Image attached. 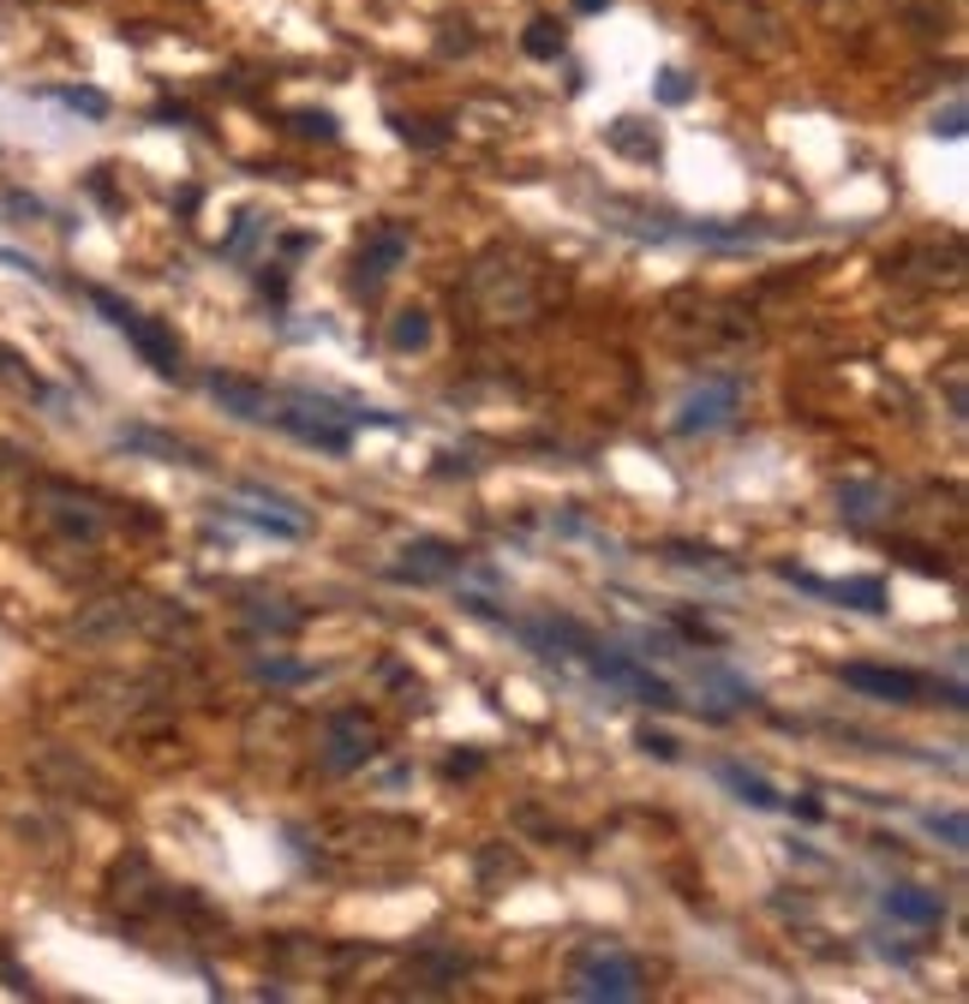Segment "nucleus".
Here are the masks:
<instances>
[{
  "instance_id": "f257e3e1",
  "label": "nucleus",
  "mask_w": 969,
  "mask_h": 1004,
  "mask_svg": "<svg viewBox=\"0 0 969 1004\" xmlns=\"http://www.w3.org/2000/svg\"><path fill=\"white\" fill-rule=\"evenodd\" d=\"M90 299H97V311H102L108 324H115V329L126 335V341L138 347V354H145V365H150L156 377H174V371H180V341H174V335H168L162 324H145V317L126 306V299H115L108 287H90Z\"/></svg>"
},
{
  "instance_id": "f03ea898",
  "label": "nucleus",
  "mask_w": 969,
  "mask_h": 1004,
  "mask_svg": "<svg viewBox=\"0 0 969 1004\" xmlns=\"http://www.w3.org/2000/svg\"><path fill=\"white\" fill-rule=\"evenodd\" d=\"M575 993L581 998L629 1004V998H641V968H634L623 951H586L581 968H575Z\"/></svg>"
},
{
  "instance_id": "7ed1b4c3",
  "label": "nucleus",
  "mask_w": 969,
  "mask_h": 1004,
  "mask_svg": "<svg viewBox=\"0 0 969 1004\" xmlns=\"http://www.w3.org/2000/svg\"><path fill=\"white\" fill-rule=\"evenodd\" d=\"M838 676L850 682V688H862L873 699H892V706H916L921 694H928V682L916 676V669H886V664H844Z\"/></svg>"
},
{
  "instance_id": "20e7f679",
  "label": "nucleus",
  "mask_w": 969,
  "mask_h": 1004,
  "mask_svg": "<svg viewBox=\"0 0 969 1004\" xmlns=\"http://www.w3.org/2000/svg\"><path fill=\"white\" fill-rule=\"evenodd\" d=\"M730 412H736V382H706L701 395H689V401H682L676 430H682V437H694V430H719Z\"/></svg>"
},
{
  "instance_id": "39448f33",
  "label": "nucleus",
  "mask_w": 969,
  "mask_h": 1004,
  "mask_svg": "<svg viewBox=\"0 0 969 1004\" xmlns=\"http://www.w3.org/2000/svg\"><path fill=\"white\" fill-rule=\"evenodd\" d=\"M402 258H407V233L402 228H377L372 239H365V251H359V287L372 294L384 276L402 269Z\"/></svg>"
},
{
  "instance_id": "423d86ee",
  "label": "nucleus",
  "mask_w": 969,
  "mask_h": 1004,
  "mask_svg": "<svg viewBox=\"0 0 969 1004\" xmlns=\"http://www.w3.org/2000/svg\"><path fill=\"white\" fill-rule=\"evenodd\" d=\"M886 915L910 921V927H940L946 903L933 897V891H921V885H892V891H886Z\"/></svg>"
},
{
  "instance_id": "0eeeda50",
  "label": "nucleus",
  "mask_w": 969,
  "mask_h": 1004,
  "mask_svg": "<svg viewBox=\"0 0 969 1004\" xmlns=\"http://www.w3.org/2000/svg\"><path fill=\"white\" fill-rule=\"evenodd\" d=\"M402 556H413V563H395V580H437V574H449L461 563L455 545H437V538H425V545H407Z\"/></svg>"
},
{
  "instance_id": "6e6552de",
  "label": "nucleus",
  "mask_w": 969,
  "mask_h": 1004,
  "mask_svg": "<svg viewBox=\"0 0 969 1004\" xmlns=\"http://www.w3.org/2000/svg\"><path fill=\"white\" fill-rule=\"evenodd\" d=\"M719 784L736 795V802H749V807H760V813H772V807H784V795H778L760 772H749V765H736V759H724L719 765Z\"/></svg>"
},
{
  "instance_id": "1a4fd4ad",
  "label": "nucleus",
  "mask_w": 969,
  "mask_h": 1004,
  "mask_svg": "<svg viewBox=\"0 0 969 1004\" xmlns=\"http://www.w3.org/2000/svg\"><path fill=\"white\" fill-rule=\"evenodd\" d=\"M210 395L234 412V419H269V412H276L258 382H240V377H210Z\"/></svg>"
},
{
  "instance_id": "9d476101",
  "label": "nucleus",
  "mask_w": 969,
  "mask_h": 1004,
  "mask_svg": "<svg viewBox=\"0 0 969 1004\" xmlns=\"http://www.w3.org/2000/svg\"><path fill=\"white\" fill-rule=\"evenodd\" d=\"M329 736H336V747H329V765L336 772H347V765L372 759V729H359V717H336L329 724Z\"/></svg>"
},
{
  "instance_id": "9b49d317",
  "label": "nucleus",
  "mask_w": 969,
  "mask_h": 1004,
  "mask_svg": "<svg viewBox=\"0 0 969 1004\" xmlns=\"http://www.w3.org/2000/svg\"><path fill=\"white\" fill-rule=\"evenodd\" d=\"M389 341L402 347V354H413V347H425L432 341V317H425L419 306H407L402 317H395V329H389Z\"/></svg>"
},
{
  "instance_id": "f8f14e48",
  "label": "nucleus",
  "mask_w": 969,
  "mask_h": 1004,
  "mask_svg": "<svg viewBox=\"0 0 969 1004\" xmlns=\"http://www.w3.org/2000/svg\"><path fill=\"white\" fill-rule=\"evenodd\" d=\"M527 54L533 60H557L563 54V24L557 19H533L527 24Z\"/></svg>"
},
{
  "instance_id": "ddd939ff",
  "label": "nucleus",
  "mask_w": 969,
  "mask_h": 1004,
  "mask_svg": "<svg viewBox=\"0 0 969 1004\" xmlns=\"http://www.w3.org/2000/svg\"><path fill=\"white\" fill-rule=\"evenodd\" d=\"M55 96H60L67 108H78V115H90V120L108 115V96H102V90H55Z\"/></svg>"
},
{
  "instance_id": "4468645a",
  "label": "nucleus",
  "mask_w": 969,
  "mask_h": 1004,
  "mask_svg": "<svg viewBox=\"0 0 969 1004\" xmlns=\"http://www.w3.org/2000/svg\"><path fill=\"white\" fill-rule=\"evenodd\" d=\"M264 682H312V664H288V658H264L258 664Z\"/></svg>"
},
{
  "instance_id": "2eb2a0df",
  "label": "nucleus",
  "mask_w": 969,
  "mask_h": 1004,
  "mask_svg": "<svg viewBox=\"0 0 969 1004\" xmlns=\"http://www.w3.org/2000/svg\"><path fill=\"white\" fill-rule=\"evenodd\" d=\"M689 96H694V85H689V78H682L676 67H671V72H659V102L682 108V102H689Z\"/></svg>"
},
{
  "instance_id": "dca6fc26",
  "label": "nucleus",
  "mask_w": 969,
  "mask_h": 1004,
  "mask_svg": "<svg viewBox=\"0 0 969 1004\" xmlns=\"http://www.w3.org/2000/svg\"><path fill=\"white\" fill-rule=\"evenodd\" d=\"M634 742H641L653 759H676V754H682V747H676L671 736H664V729H641V736H634Z\"/></svg>"
},
{
  "instance_id": "f3484780",
  "label": "nucleus",
  "mask_w": 969,
  "mask_h": 1004,
  "mask_svg": "<svg viewBox=\"0 0 969 1004\" xmlns=\"http://www.w3.org/2000/svg\"><path fill=\"white\" fill-rule=\"evenodd\" d=\"M299 132L306 138H336L342 126H336V115H299Z\"/></svg>"
},
{
  "instance_id": "a211bd4d",
  "label": "nucleus",
  "mask_w": 969,
  "mask_h": 1004,
  "mask_svg": "<svg viewBox=\"0 0 969 1004\" xmlns=\"http://www.w3.org/2000/svg\"><path fill=\"white\" fill-rule=\"evenodd\" d=\"M933 132H940V138H963V102H951L946 115H933Z\"/></svg>"
},
{
  "instance_id": "6ab92c4d",
  "label": "nucleus",
  "mask_w": 969,
  "mask_h": 1004,
  "mask_svg": "<svg viewBox=\"0 0 969 1004\" xmlns=\"http://www.w3.org/2000/svg\"><path fill=\"white\" fill-rule=\"evenodd\" d=\"M928 825H933V832H946V837H951V849H963V819H958V813H951V819H940V813H933Z\"/></svg>"
},
{
  "instance_id": "aec40b11",
  "label": "nucleus",
  "mask_w": 969,
  "mask_h": 1004,
  "mask_svg": "<svg viewBox=\"0 0 969 1004\" xmlns=\"http://www.w3.org/2000/svg\"><path fill=\"white\" fill-rule=\"evenodd\" d=\"M461 772H479V754H455V759H449V777H461Z\"/></svg>"
},
{
  "instance_id": "412c9836",
  "label": "nucleus",
  "mask_w": 969,
  "mask_h": 1004,
  "mask_svg": "<svg viewBox=\"0 0 969 1004\" xmlns=\"http://www.w3.org/2000/svg\"><path fill=\"white\" fill-rule=\"evenodd\" d=\"M575 7H581V12H605L611 0H575Z\"/></svg>"
}]
</instances>
